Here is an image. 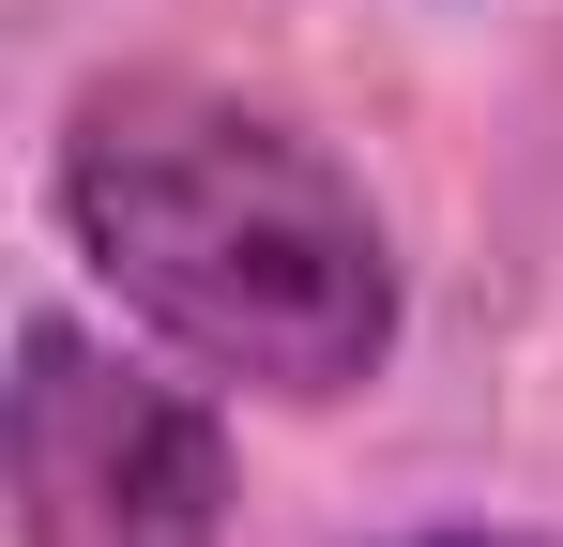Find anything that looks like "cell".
Returning a JSON list of instances; mask_svg holds the SVG:
<instances>
[{
    "mask_svg": "<svg viewBox=\"0 0 563 547\" xmlns=\"http://www.w3.org/2000/svg\"><path fill=\"white\" fill-rule=\"evenodd\" d=\"M46 198L137 335H168L184 365L275 395V411L366 395L411 335V274H396L380 198L260 91L92 77L62 107Z\"/></svg>",
    "mask_w": 563,
    "mask_h": 547,
    "instance_id": "1",
    "label": "cell"
},
{
    "mask_svg": "<svg viewBox=\"0 0 563 547\" xmlns=\"http://www.w3.org/2000/svg\"><path fill=\"white\" fill-rule=\"evenodd\" d=\"M0 471H15V533L31 547H229V426H213V395L122 365L62 304L15 320Z\"/></svg>",
    "mask_w": 563,
    "mask_h": 547,
    "instance_id": "2",
    "label": "cell"
},
{
    "mask_svg": "<svg viewBox=\"0 0 563 547\" xmlns=\"http://www.w3.org/2000/svg\"><path fill=\"white\" fill-rule=\"evenodd\" d=\"M380 547H563V533H487V517H442V533H380Z\"/></svg>",
    "mask_w": 563,
    "mask_h": 547,
    "instance_id": "3",
    "label": "cell"
}]
</instances>
